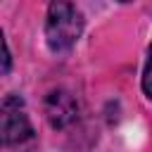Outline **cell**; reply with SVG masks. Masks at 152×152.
Returning a JSON list of instances; mask_svg holds the SVG:
<instances>
[{"label":"cell","instance_id":"obj_1","mask_svg":"<svg viewBox=\"0 0 152 152\" xmlns=\"http://www.w3.org/2000/svg\"><path fill=\"white\" fill-rule=\"evenodd\" d=\"M83 31V14L71 2H52L48 7L45 38L52 52H69Z\"/></svg>","mask_w":152,"mask_h":152},{"label":"cell","instance_id":"obj_2","mask_svg":"<svg viewBox=\"0 0 152 152\" xmlns=\"http://www.w3.org/2000/svg\"><path fill=\"white\" fill-rule=\"evenodd\" d=\"M0 131L5 145H21L33 138L31 121L26 112L21 109V100L17 95H7L2 100V116H0Z\"/></svg>","mask_w":152,"mask_h":152},{"label":"cell","instance_id":"obj_3","mask_svg":"<svg viewBox=\"0 0 152 152\" xmlns=\"http://www.w3.org/2000/svg\"><path fill=\"white\" fill-rule=\"evenodd\" d=\"M45 114L55 128H62L76 119V102L64 90H52L45 100Z\"/></svg>","mask_w":152,"mask_h":152},{"label":"cell","instance_id":"obj_4","mask_svg":"<svg viewBox=\"0 0 152 152\" xmlns=\"http://www.w3.org/2000/svg\"><path fill=\"white\" fill-rule=\"evenodd\" d=\"M142 90L152 100V45L147 50V62H145V69H142Z\"/></svg>","mask_w":152,"mask_h":152}]
</instances>
